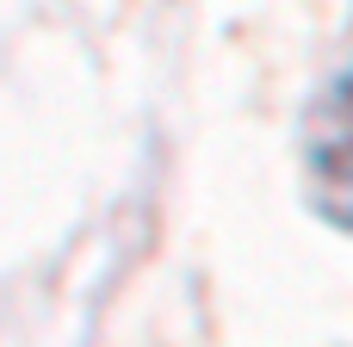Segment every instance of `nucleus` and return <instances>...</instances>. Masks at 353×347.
<instances>
[{
  "mask_svg": "<svg viewBox=\"0 0 353 347\" xmlns=\"http://www.w3.org/2000/svg\"><path fill=\"white\" fill-rule=\"evenodd\" d=\"M304 168H310L316 205L335 224H353V37L341 68L323 81V93L304 118Z\"/></svg>",
  "mask_w": 353,
  "mask_h": 347,
  "instance_id": "obj_1",
  "label": "nucleus"
}]
</instances>
